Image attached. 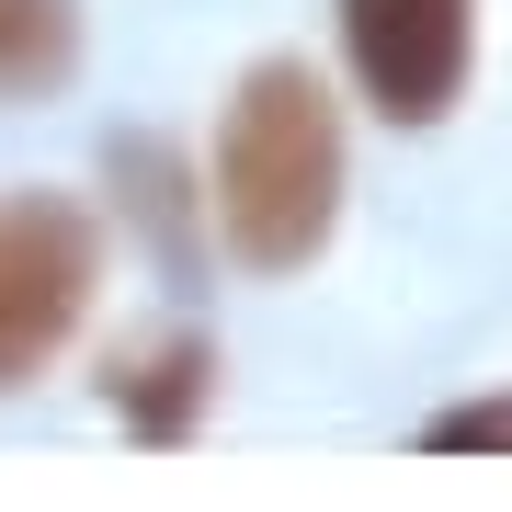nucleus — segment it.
Segmentation results:
<instances>
[{
  "mask_svg": "<svg viewBox=\"0 0 512 512\" xmlns=\"http://www.w3.org/2000/svg\"><path fill=\"white\" fill-rule=\"evenodd\" d=\"M342 103L308 57H251L239 92L217 103V148H205V228L251 274H308L342 228Z\"/></svg>",
  "mask_w": 512,
  "mask_h": 512,
  "instance_id": "nucleus-1",
  "label": "nucleus"
},
{
  "mask_svg": "<svg viewBox=\"0 0 512 512\" xmlns=\"http://www.w3.org/2000/svg\"><path fill=\"white\" fill-rule=\"evenodd\" d=\"M103 296V217L80 194H0V399L35 387L92 330Z\"/></svg>",
  "mask_w": 512,
  "mask_h": 512,
  "instance_id": "nucleus-2",
  "label": "nucleus"
},
{
  "mask_svg": "<svg viewBox=\"0 0 512 512\" xmlns=\"http://www.w3.org/2000/svg\"><path fill=\"white\" fill-rule=\"evenodd\" d=\"M114 194H126V217L160 239V251H194V217H205V183L183 160H171L160 137H114Z\"/></svg>",
  "mask_w": 512,
  "mask_h": 512,
  "instance_id": "nucleus-6",
  "label": "nucleus"
},
{
  "mask_svg": "<svg viewBox=\"0 0 512 512\" xmlns=\"http://www.w3.org/2000/svg\"><path fill=\"white\" fill-rule=\"evenodd\" d=\"M80 69V0H0V103H46Z\"/></svg>",
  "mask_w": 512,
  "mask_h": 512,
  "instance_id": "nucleus-5",
  "label": "nucleus"
},
{
  "mask_svg": "<svg viewBox=\"0 0 512 512\" xmlns=\"http://www.w3.org/2000/svg\"><path fill=\"white\" fill-rule=\"evenodd\" d=\"M421 444H433V456H512V387H501V399L433 410V421H421Z\"/></svg>",
  "mask_w": 512,
  "mask_h": 512,
  "instance_id": "nucleus-7",
  "label": "nucleus"
},
{
  "mask_svg": "<svg viewBox=\"0 0 512 512\" xmlns=\"http://www.w3.org/2000/svg\"><path fill=\"white\" fill-rule=\"evenodd\" d=\"M103 399H114V421H126V444H160L171 456V444H194L205 410H217V342H205V330H160V342L114 353Z\"/></svg>",
  "mask_w": 512,
  "mask_h": 512,
  "instance_id": "nucleus-4",
  "label": "nucleus"
},
{
  "mask_svg": "<svg viewBox=\"0 0 512 512\" xmlns=\"http://www.w3.org/2000/svg\"><path fill=\"white\" fill-rule=\"evenodd\" d=\"M342 69L387 126H444L478 69V0H330Z\"/></svg>",
  "mask_w": 512,
  "mask_h": 512,
  "instance_id": "nucleus-3",
  "label": "nucleus"
}]
</instances>
